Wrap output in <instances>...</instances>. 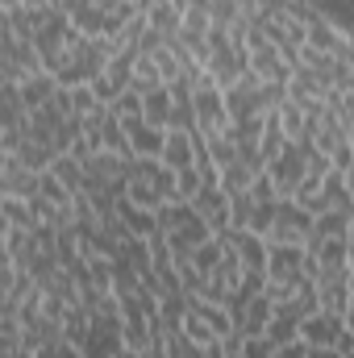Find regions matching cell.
<instances>
[{
    "mask_svg": "<svg viewBox=\"0 0 354 358\" xmlns=\"http://www.w3.org/2000/svg\"><path fill=\"white\" fill-rule=\"evenodd\" d=\"M196 121H200V134H229V108H225V88L204 71L200 84H196Z\"/></svg>",
    "mask_w": 354,
    "mask_h": 358,
    "instance_id": "cell-1",
    "label": "cell"
},
{
    "mask_svg": "<svg viewBox=\"0 0 354 358\" xmlns=\"http://www.w3.org/2000/svg\"><path fill=\"white\" fill-rule=\"evenodd\" d=\"M313 213L300 204V200H279V213H275V225L267 234V242H279V246H304L309 234H313Z\"/></svg>",
    "mask_w": 354,
    "mask_h": 358,
    "instance_id": "cell-2",
    "label": "cell"
},
{
    "mask_svg": "<svg viewBox=\"0 0 354 358\" xmlns=\"http://www.w3.org/2000/svg\"><path fill=\"white\" fill-rule=\"evenodd\" d=\"M304 171H309V163H304V146H300V142H288L283 155H279L275 163H267V176L275 179L279 200H292V196H296V187H300Z\"/></svg>",
    "mask_w": 354,
    "mask_h": 358,
    "instance_id": "cell-3",
    "label": "cell"
},
{
    "mask_svg": "<svg viewBox=\"0 0 354 358\" xmlns=\"http://www.w3.org/2000/svg\"><path fill=\"white\" fill-rule=\"evenodd\" d=\"M225 108H229V121H246V117H267L263 104V80L255 71H246L234 88H225Z\"/></svg>",
    "mask_w": 354,
    "mask_h": 358,
    "instance_id": "cell-4",
    "label": "cell"
},
{
    "mask_svg": "<svg viewBox=\"0 0 354 358\" xmlns=\"http://www.w3.org/2000/svg\"><path fill=\"white\" fill-rule=\"evenodd\" d=\"M304 246H279L271 242L267 250V279H279V283H304Z\"/></svg>",
    "mask_w": 354,
    "mask_h": 358,
    "instance_id": "cell-5",
    "label": "cell"
},
{
    "mask_svg": "<svg viewBox=\"0 0 354 358\" xmlns=\"http://www.w3.org/2000/svg\"><path fill=\"white\" fill-rule=\"evenodd\" d=\"M221 238H225V246L238 255L242 271H267V250H271L267 238L250 234V229H229V234H221Z\"/></svg>",
    "mask_w": 354,
    "mask_h": 358,
    "instance_id": "cell-6",
    "label": "cell"
},
{
    "mask_svg": "<svg viewBox=\"0 0 354 358\" xmlns=\"http://www.w3.org/2000/svg\"><path fill=\"white\" fill-rule=\"evenodd\" d=\"M196 204V213L213 225V234L221 238V234H229V196L221 192V183H204L200 187V196L192 200Z\"/></svg>",
    "mask_w": 354,
    "mask_h": 358,
    "instance_id": "cell-7",
    "label": "cell"
},
{
    "mask_svg": "<svg viewBox=\"0 0 354 358\" xmlns=\"http://www.w3.org/2000/svg\"><path fill=\"white\" fill-rule=\"evenodd\" d=\"M125 134H129V146H134V159H163V146H167V129L150 125L146 117H134L125 121Z\"/></svg>",
    "mask_w": 354,
    "mask_h": 358,
    "instance_id": "cell-8",
    "label": "cell"
},
{
    "mask_svg": "<svg viewBox=\"0 0 354 358\" xmlns=\"http://www.w3.org/2000/svg\"><path fill=\"white\" fill-rule=\"evenodd\" d=\"M346 334V317H330V313H313L309 321H300V338L309 346H338V338Z\"/></svg>",
    "mask_w": 354,
    "mask_h": 358,
    "instance_id": "cell-9",
    "label": "cell"
},
{
    "mask_svg": "<svg viewBox=\"0 0 354 358\" xmlns=\"http://www.w3.org/2000/svg\"><path fill=\"white\" fill-rule=\"evenodd\" d=\"M163 163H167L171 171H187V167H196V134H183V129H167Z\"/></svg>",
    "mask_w": 354,
    "mask_h": 358,
    "instance_id": "cell-10",
    "label": "cell"
},
{
    "mask_svg": "<svg viewBox=\"0 0 354 358\" xmlns=\"http://www.w3.org/2000/svg\"><path fill=\"white\" fill-rule=\"evenodd\" d=\"M117 217L125 221V229H129L134 238H155V234H159V217H155V208H138L129 196L117 200Z\"/></svg>",
    "mask_w": 354,
    "mask_h": 358,
    "instance_id": "cell-11",
    "label": "cell"
},
{
    "mask_svg": "<svg viewBox=\"0 0 354 358\" xmlns=\"http://www.w3.org/2000/svg\"><path fill=\"white\" fill-rule=\"evenodd\" d=\"M21 100H25V108L34 113V108H42V104H50L55 96H59V80L50 76V71H38V76H25L21 84Z\"/></svg>",
    "mask_w": 354,
    "mask_h": 358,
    "instance_id": "cell-12",
    "label": "cell"
},
{
    "mask_svg": "<svg viewBox=\"0 0 354 358\" xmlns=\"http://www.w3.org/2000/svg\"><path fill=\"white\" fill-rule=\"evenodd\" d=\"M0 225H17V229H38L42 225V217L34 213V204L29 200H17V196H0Z\"/></svg>",
    "mask_w": 354,
    "mask_h": 358,
    "instance_id": "cell-13",
    "label": "cell"
},
{
    "mask_svg": "<svg viewBox=\"0 0 354 358\" xmlns=\"http://www.w3.org/2000/svg\"><path fill=\"white\" fill-rule=\"evenodd\" d=\"M155 217H159V229H163V234H176V229H183L187 221H196L200 213H196L192 200H167V204L155 208Z\"/></svg>",
    "mask_w": 354,
    "mask_h": 358,
    "instance_id": "cell-14",
    "label": "cell"
},
{
    "mask_svg": "<svg viewBox=\"0 0 354 358\" xmlns=\"http://www.w3.org/2000/svg\"><path fill=\"white\" fill-rule=\"evenodd\" d=\"M150 29H159V34H167V38H179V29H183V8H179L176 0H155V4H150Z\"/></svg>",
    "mask_w": 354,
    "mask_h": 358,
    "instance_id": "cell-15",
    "label": "cell"
},
{
    "mask_svg": "<svg viewBox=\"0 0 354 358\" xmlns=\"http://www.w3.org/2000/svg\"><path fill=\"white\" fill-rule=\"evenodd\" d=\"M129 88L138 92V96H150V92L167 88V80H163V71H159V63L150 59V55H138V63H134V84Z\"/></svg>",
    "mask_w": 354,
    "mask_h": 358,
    "instance_id": "cell-16",
    "label": "cell"
},
{
    "mask_svg": "<svg viewBox=\"0 0 354 358\" xmlns=\"http://www.w3.org/2000/svg\"><path fill=\"white\" fill-rule=\"evenodd\" d=\"M171 108H176V96H171V88H159V92H150V96H142V117H146L150 125H159V129H167Z\"/></svg>",
    "mask_w": 354,
    "mask_h": 358,
    "instance_id": "cell-17",
    "label": "cell"
},
{
    "mask_svg": "<svg viewBox=\"0 0 354 358\" xmlns=\"http://www.w3.org/2000/svg\"><path fill=\"white\" fill-rule=\"evenodd\" d=\"M271 317H275V300H271V296L263 292V296H259V300H255V304L246 308V317L238 321V329H242L246 338H255V334H267Z\"/></svg>",
    "mask_w": 354,
    "mask_h": 358,
    "instance_id": "cell-18",
    "label": "cell"
},
{
    "mask_svg": "<svg viewBox=\"0 0 354 358\" xmlns=\"http://www.w3.org/2000/svg\"><path fill=\"white\" fill-rule=\"evenodd\" d=\"M217 183H221V192H225V196H238V192H250V183H255V171H250V167L238 159V163L221 167V179H217Z\"/></svg>",
    "mask_w": 354,
    "mask_h": 358,
    "instance_id": "cell-19",
    "label": "cell"
},
{
    "mask_svg": "<svg viewBox=\"0 0 354 358\" xmlns=\"http://www.w3.org/2000/svg\"><path fill=\"white\" fill-rule=\"evenodd\" d=\"M50 171H55V176H59L63 183H67V187H71V196H76V192H84V183H88V171H84V163H76L71 155H59Z\"/></svg>",
    "mask_w": 354,
    "mask_h": 358,
    "instance_id": "cell-20",
    "label": "cell"
},
{
    "mask_svg": "<svg viewBox=\"0 0 354 358\" xmlns=\"http://www.w3.org/2000/svg\"><path fill=\"white\" fill-rule=\"evenodd\" d=\"M38 196H42V200H50V204H71V200H76V196H71V187L55 176V171H38Z\"/></svg>",
    "mask_w": 354,
    "mask_h": 358,
    "instance_id": "cell-21",
    "label": "cell"
},
{
    "mask_svg": "<svg viewBox=\"0 0 354 358\" xmlns=\"http://www.w3.org/2000/svg\"><path fill=\"white\" fill-rule=\"evenodd\" d=\"M313 255L321 259V267H342V263H351V238H330Z\"/></svg>",
    "mask_w": 354,
    "mask_h": 358,
    "instance_id": "cell-22",
    "label": "cell"
},
{
    "mask_svg": "<svg viewBox=\"0 0 354 358\" xmlns=\"http://www.w3.org/2000/svg\"><path fill=\"white\" fill-rule=\"evenodd\" d=\"M221 259H225V238H208V242H204V246H200V250L192 255V263L204 271V275H213Z\"/></svg>",
    "mask_w": 354,
    "mask_h": 358,
    "instance_id": "cell-23",
    "label": "cell"
},
{
    "mask_svg": "<svg viewBox=\"0 0 354 358\" xmlns=\"http://www.w3.org/2000/svg\"><path fill=\"white\" fill-rule=\"evenodd\" d=\"M279 121H283V134H288L292 142L304 138V108H300L296 100H283V104H279Z\"/></svg>",
    "mask_w": 354,
    "mask_h": 358,
    "instance_id": "cell-24",
    "label": "cell"
},
{
    "mask_svg": "<svg viewBox=\"0 0 354 358\" xmlns=\"http://www.w3.org/2000/svg\"><path fill=\"white\" fill-rule=\"evenodd\" d=\"M138 208H159V204H167L163 196H159V187L150 183V179H129V192H125Z\"/></svg>",
    "mask_w": 354,
    "mask_h": 358,
    "instance_id": "cell-25",
    "label": "cell"
},
{
    "mask_svg": "<svg viewBox=\"0 0 354 358\" xmlns=\"http://www.w3.org/2000/svg\"><path fill=\"white\" fill-rule=\"evenodd\" d=\"M250 213H255V196L250 192L229 196V229H250Z\"/></svg>",
    "mask_w": 354,
    "mask_h": 358,
    "instance_id": "cell-26",
    "label": "cell"
},
{
    "mask_svg": "<svg viewBox=\"0 0 354 358\" xmlns=\"http://www.w3.org/2000/svg\"><path fill=\"white\" fill-rule=\"evenodd\" d=\"M267 338L275 342V346H288V342H296L300 338V321H292V317H271V325H267Z\"/></svg>",
    "mask_w": 354,
    "mask_h": 358,
    "instance_id": "cell-27",
    "label": "cell"
},
{
    "mask_svg": "<svg viewBox=\"0 0 354 358\" xmlns=\"http://www.w3.org/2000/svg\"><path fill=\"white\" fill-rule=\"evenodd\" d=\"M275 213H279V200H263V204H255V213H250V234L267 238L271 225H275Z\"/></svg>",
    "mask_w": 354,
    "mask_h": 358,
    "instance_id": "cell-28",
    "label": "cell"
},
{
    "mask_svg": "<svg viewBox=\"0 0 354 358\" xmlns=\"http://www.w3.org/2000/svg\"><path fill=\"white\" fill-rule=\"evenodd\" d=\"M183 334H187L192 342H200V346H213V342H217V334L208 329V321H204L200 313H192V308H187V317H183Z\"/></svg>",
    "mask_w": 354,
    "mask_h": 358,
    "instance_id": "cell-29",
    "label": "cell"
},
{
    "mask_svg": "<svg viewBox=\"0 0 354 358\" xmlns=\"http://www.w3.org/2000/svg\"><path fill=\"white\" fill-rule=\"evenodd\" d=\"M200 187H204V176H200V167L176 171V196H179V200H196V196H200Z\"/></svg>",
    "mask_w": 354,
    "mask_h": 358,
    "instance_id": "cell-30",
    "label": "cell"
},
{
    "mask_svg": "<svg viewBox=\"0 0 354 358\" xmlns=\"http://www.w3.org/2000/svg\"><path fill=\"white\" fill-rule=\"evenodd\" d=\"M108 113L113 117H121V121H134V117H142V96L129 88V92H121L113 104H108Z\"/></svg>",
    "mask_w": 354,
    "mask_h": 358,
    "instance_id": "cell-31",
    "label": "cell"
},
{
    "mask_svg": "<svg viewBox=\"0 0 354 358\" xmlns=\"http://www.w3.org/2000/svg\"><path fill=\"white\" fill-rule=\"evenodd\" d=\"M67 92H71V108H76L80 117H88V113L100 108V96H96L92 84H80V88H67Z\"/></svg>",
    "mask_w": 354,
    "mask_h": 358,
    "instance_id": "cell-32",
    "label": "cell"
},
{
    "mask_svg": "<svg viewBox=\"0 0 354 358\" xmlns=\"http://www.w3.org/2000/svg\"><path fill=\"white\" fill-rule=\"evenodd\" d=\"M250 196H255V204H263V200H279V192H275V179L267 176H255V183H250Z\"/></svg>",
    "mask_w": 354,
    "mask_h": 358,
    "instance_id": "cell-33",
    "label": "cell"
},
{
    "mask_svg": "<svg viewBox=\"0 0 354 358\" xmlns=\"http://www.w3.org/2000/svg\"><path fill=\"white\" fill-rule=\"evenodd\" d=\"M242 350H246V358H271L275 355V342H271L267 334H255V338H246Z\"/></svg>",
    "mask_w": 354,
    "mask_h": 358,
    "instance_id": "cell-34",
    "label": "cell"
},
{
    "mask_svg": "<svg viewBox=\"0 0 354 358\" xmlns=\"http://www.w3.org/2000/svg\"><path fill=\"white\" fill-rule=\"evenodd\" d=\"M271 358H309V342L296 338V342H288V346H275V355Z\"/></svg>",
    "mask_w": 354,
    "mask_h": 358,
    "instance_id": "cell-35",
    "label": "cell"
},
{
    "mask_svg": "<svg viewBox=\"0 0 354 358\" xmlns=\"http://www.w3.org/2000/svg\"><path fill=\"white\" fill-rule=\"evenodd\" d=\"M309 358H342L338 346H309Z\"/></svg>",
    "mask_w": 354,
    "mask_h": 358,
    "instance_id": "cell-36",
    "label": "cell"
},
{
    "mask_svg": "<svg viewBox=\"0 0 354 358\" xmlns=\"http://www.w3.org/2000/svg\"><path fill=\"white\" fill-rule=\"evenodd\" d=\"M0 358H34L29 346H17V350H0Z\"/></svg>",
    "mask_w": 354,
    "mask_h": 358,
    "instance_id": "cell-37",
    "label": "cell"
},
{
    "mask_svg": "<svg viewBox=\"0 0 354 358\" xmlns=\"http://www.w3.org/2000/svg\"><path fill=\"white\" fill-rule=\"evenodd\" d=\"M117 358H142V355H138V350H129V346H121V350H117Z\"/></svg>",
    "mask_w": 354,
    "mask_h": 358,
    "instance_id": "cell-38",
    "label": "cell"
},
{
    "mask_svg": "<svg viewBox=\"0 0 354 358\" xmlns=\"http://www.w3.org/2000/svg\"><path fill=\"white\" fill-rule=\"evenodd\" d=\"M346 329H351V334H354V304H351V308H346Z\"/></svg>",
    "mask_w": 354,
    "mask_h": 358,
    "instance_id": "cell-39",
    "label": "cell"
},
{
    "mask_svg": "<svg viewBox=\"0 0 354 358\" xmlns=\"http://www.w3.org/2000/svg\"><path fill=\"white\" fill-rule=\"evenodd\" d=\"M346 187H351V196H354V167L346 171Z\"/></svg>",
    "mask_w": 354,
    "mask_h": 358,
    "instance_id": "cell-40",
    "label": "cell"
},
{
    "mask_svg": "<svg viewBox=\"0 0 354 358\" xmlns=\"http://www.w3.org/2000/svg\"><path fill=\"white\" fill-rule=\"evenodd\" d=\"M346 238H351V246H354V221H351V229H346Z\"/></svg>",
    "mask_w": 354,
    "mask_h": 358,
    "instance_id": "cell-41",
    "label": "cell"
},
{
    "mask_svg": "<svg viewBox=\"0 0 354 358\" xmlns=\"http://www.w3.org/2000/svg\"><path fill=\"white\" fill-rule=\"evenodd\" d=\"M351 271H354V246H351Z\"/></svg>",
    "mask_w": 354,
    "mask_h": 358,
    "instance_id": "cell-42",
    "label": "cell"
},
{
    "mask_svg": "<svg viewBox=\"0 0 354 358\" xmlns=\"http://www.w3.org/2000/svg\"><path fill=\"white\" fill-rule=\"evenodd\" d=\"M351 146H354V129H351Z\"/></svg>",
    "mask_w": 354,
    "mask_h": 358,
    "instance_id": "cell-43",
    "label": "cell"
}]
</instances>
